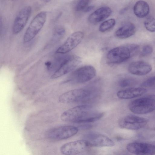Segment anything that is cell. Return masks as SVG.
Masks as SVG:
<instances>
[{"label":"cell","mask_w":155,"mask_h":155,"mask_svg":"<svg viewBox=\"0 0 155 155\" xmlns=\"http://www.w3.org/2000/svg\"><path fill=\"white\" fill-rule=\"evenodd\" d=\"M129 108L130 110L135 114H148L155 110V100L149 97L136 99L130 102Z\"/></svg>","instance_id":"5b68a950"},{"label":"cell","mask_w":155,"mask_h":155,"mask_svg":"<svg viewBox=\"0 0 155 155\" xmlns=\"http://www.w3.org/2000/svg\"><path fill=\"white\" fill-rule=\"evenodd\" d=\"M145 28L151 32H155V18L151 16L147 17L144 22Z\"/></svg>","instance_id":"603a6c76"},{"label":"cell","mask_w":155,"mask_h":155,"mask_svg":"<svg viewBox=\"0 0 155 155\" xmlns=\"http://www.w3.org/2000/svg\"><path fill=\"white\" fill-rule=\"evenodd\" d=\"M91 93L90 87L75 89L62 94L59 96L58 100L60 102L63 104L77 102H85Z\"/></svg>","instance_id":"277c9868"},{"label":"cell","mask_w":155,"mask_h":155,"mask_svg":"<svg viewBox=\"0 0 155 155\" xmlns=\"http://www.w3.org/2000/svg\"><path fill=\"white\" fill-rule=\"evenodd\" d=\"M78 131V128L75 126L65 125L49 130L47 131L46 135L49 139L62 140L74 136Z\"/></svg>","instance_id":"8992f818"},{"label":"cell","mask_w":155,"mask_h":155,"mask_svg":"<svg viewBox=\"0 0 155 155\" xmlns=\"http://www.w3.org/2000/svg\"><path fill=\"white\" fill-rule=\"evenodd\" d=\"M84 140L88 142L90 147H111L115 145L114 142L107 137L94 132L86 134Z\"/></svg>","instance_id":"30bf717a"},{"label":"cell","mask_w":155,"mask_h":155,"mask_svg":"<svg viewBox=\"0 0 155 155\" xmlns=\"http://www.w3.org/2000/svg\"><path fill=\"white\" fill-rule=\"evenodd\" d=\"M153 48L152 47L149 45L144 46L140 53L139 57L140 58H143L150 55L153 52Z\"/></svg>","instance_id":"484cf974"},{"label":"cell","mask_w":155,"mask_h":155,"mask_svg":"<svg viewBox=\"0 0 155 155\" xmlns=\"http://www.w3.org/2000/svg\"><path fill=\"white\" fill-rule=\"evenodd\" d=\"M135 81L132 78H124L121 79L119 81V86L123 88L130 87L133 85Z\"/></svg>","instance_id":"d4e9b609"},{"label":"cell","mask_w":155,"mask_h":155,"mask_svg":"<svg viewBox=\"0 0 155 155\" xmlns=\"http://www.w3.org/2000/svg\"><path fill=\"white\" fill-rule=\"evenodd\" d=\"M65 32V29L63 27L58 26L56 27L54 31L50 44H54L60 41L64 35Z\"/></svg>","instance_id":"44dd1931"},{"label":"cell","mask_w":155,"mask_h":155,"mask_svg":"<svg viewBox=\"0 0 155 155\" xmlns=\"http://www.w3.org/2000/svg\"><path fill=\"white\" fill-rule=\"evenodd\" d=\"M139 49V45L135 44L119 46L109 51L107 56V61L110 64L122 63L136 55Z\"/></svg>","instance_id":"6da1fadb"},{"label":"cell","mask_w":155,"mask_h":155,"mask_svg":"<svg viewBox=\"0 0 155 155\" xmlns=\"http://www.w3.org/2000/svg\"><path fill=\"white\" fill-rule=\"evenodd\" d=\"M84 37L83 33L77 31L72 34L65 42L56 50L58 54H64L76 47L81 41Z\"/></svg>","instance_id":"8fae6325"},{"label":"cell","mask_w":155,"mask_h":155,"mask_svg":"<svg viewBox=\"0 0 155 155\" xmlns=\"http://www.w3.org/2000/svg\"><path fill=\"white\" fill-rule=\"evenodd\" d=\"M152 67L148 62L137 61L131 62L128 67V70L131 74L138 76L144 75L149 73Z\"/></svg>","instance_id":"9a60e30c"},{"label":"cell","mask_w":155,"mask_h":155,"mask_svg":"<svg viewBox=\"0 0 155 155\" xmlns=\"http://www.w3.org/2000/svg\"><path fill=\"white\" fill-rule=\"evenodd\" d=\"M136 28L132 23H127L119 28L115 32V36L119 39H126L133 35L135 33Z\"/></svg>","instance_id":"ac0fdd59"},{"label":"cell","mask_w":155,"mask_h":155,"mask_svg":"<svg viewBox=\"0 0 155 155\" xmlns=\"http://www.w3.org/2000/svg\"><path fill=\"white\" fill-rule=\"evenodd\" d=\"M46 18V12L44 11L40 12L35 16L24 34L23 38L24 43L30 41L35 37L43 27Z\"/></svg>","instance_id":"7a4b0ae2"},{"label":"cell","mask_w":155,"mask_h":155,"mask_svg":"<svg viewBox=\"0 0 155 155\" xmlns=\"http://www.w3.org/2000/svg\"><path fill=\"white\" fill-rule=\"evenodd\" d=\"M96 70L91 65H86L75 70L69 75L65 83L82 84L87 82L96 75Z\"/></svg>","instance_id":"3957f363"},{"label":"cell","mask_w":155,"mask_h":155,"mask_svg":"<svg viewBox=\"0 0 155 155\" xmlns=\"http://www.w3.org/2000/svg\"><path fill=\"white\" fill-rule=\"evenodd\" d=\"M91 147L87 141L80 140L67 143L60 148L62 153L65 155H74L84 152Z\"/></svg>","instance_id":"9c48e42d"},{"label":"cell","mask_w":155,"mask_h":155,"mask_svg":"<svg viewBox=\"0 0 155 155\" xmlns=\"http://www.w3.org/2000/svg\"><path fill=\"white\" fill-rule=\"evenodd\" d=\"M103 112L92 111L91 110L86 113L77 123H83L93 122L96 121L101 118L104 115Z\"/></svg>","instance_id":"ffe728a7"},{"label":"cell","mask_w":155,"mask_h":155,"mask_svg":"<svg viewBox=\"0 0 155 155\" xmlns=\"http://www.w3.org/2000/svg\"><path fill=\"white\" fill-rule=\"evenodd\" d=\"M116 21L113 18H111L103 22L100 25L99 31L102 32H105L112 28L115 25Z\"/></svg>","instance_id":"7402d4cb"},{"label":"cell","mask_w":155,"mask_h":155,"mask_svg":"<svg viewBox=\"0 0 155 155\" xmlns=\"http://www.w3.org/2000/svg\"><path fill=\"white\" fill-rule=\"evenodd\" d=\"M91 107L84 105L77 106L64 112L61 115L63 121L77 123L87 112L91 110Z\"/></svg>","instance_id":"52a82bcc"},{"label":"cell","mask_w":155,"mask_h":155,"mask_svg":"<svg viewBox=\"0 0 155 155\" xmlns=\"http://www.w3.org/2000/svg\"><path fill=\"white\" fill-rule=\"evenodd\" d=\"M30 6L21 9L18 13L15 19L12 27V32L15 34L20 32L27 24L31 13Z\"/></svg>","instance_id":"4fadbf2b"},{"label":"cell","mask_w":155,"mask_h":155,"mask_svg":"<svg viewBox=\"0 0 155 155\" xmlns=\"http://www.w3.org/2000/svg\"><path fill=\"white\" fill-rule=\"evenodd\" d=\"M147 91L144 87H133L119 91L117 94L118 97L120 99H130L143 95Z\"/></svg>","instance_id":"e0dca14e"},{"label":"cell","mask_w":155,"mask_h":155,"mask_svg":"<svg viewBox=\"0 0 155 155\" xmlns=\"http://www.w3.org/2000/svg\"><path fill=\"white\" fill-rule=\"evenodd\" d=\"M133 11L134 14L137 17L144 18L149 13L150 7L146 2L142 0L138 1L134 6Z\"/></svg>","instance_id":"d6986e66"},{"label":"cell","mask_w":155,"mask_h":155,"mask_svg":"<svg viewBox=\"0 0 155 155\" xmlns=\"http://www.w3.org/2000/svg\"><path fill=\"white\" fill-rule=\"evenodd\" d=\"M94 6L93 5L88 6L84 10V12H88L91 11L92 9L94 8Z\"/></svg>","instance_id":"f1b7e54d"},{"label":"cell","mask_w":155,"mask_h":155,"mask_svg":"<svg viewBox=\"0 0 155 155\" xmlns=\"http://www.w3.org/2000/svg\"><path fill=\"white\" fill-rule=\"evenodd\" d=\"M112 10L109 7H101L91 13L88 18L89 21L91 24H96L106 19L112 13Z\"/></svg>","instance_id":"2e32d148"},{"label":"cell","mask_w":155,"mask_h":155,"mask_svg":"<svg viewBox=\"0 0 155 155\" xmlns=\"http://www.w3.org/2000/svg\"><path fill=\"white\" fill-rule=\"evenodd\" d=\"M81 58L76 55H71L67 62L60 67L51 76L52 78H57L72 71L81 62Z\"/></svg>","instance_id":"5bb4252c"},{"label":"cell","mask_w":155,"mask_h":155,"mask_svg":"<svg viewBox=\"0 0 155 155\" xmlns=\"http://www.w3.org/2000/svg\"><path fill=\"white\" fill-rule=\"evenodd\" d=\"M141 85L143 87H150L155 86V76L150 77L145 80Z\"/></svg>","instance_id":"4316f807"},{"label":"cell","mask_w":155,"mask_h":155,"mask_svg":"<svg viewBox=\"0 0 155 155\" xmlns=\"http://www.w3.org/2000/svg\"><path fill=\"white\" fill-rule=\"evenodd\" d=\"M90 2V1L88 0L79 1L75 7L76 11L77 12L83 11L84 12L85 9L88 6Z\"/></svg>","instance_id":"cb8c5ba5"},{"label":"cell","mask_w":155,"mask_h":155,"mask_svg":"<svg viewBox=\"0 0 155 155\" xmlns=\"http://www.w3.org/2000/svg\"><path fill=\"white\" fill-rule=\"evenodd\" d=\"M92 127V125L90 124H84L81 125L79 127L80 129L84 130L89 129L91 128Z\"/></svg>","instance_id":"83f0119b"},{"label":"cell","mask_w":155,"mask_h":155,"mask_svg":"<svg viewBox=\"0 0 155 155\" xmlns=\"http://www.w3.org/2000/svg\"><path fill=\"white\" fill-rule=\"evenodd\" d=\"M147 122V120L145 118L134 115H129L120 119L119 124L121 128L136 130L144 127Z\"/></svg>","instance_id":"ba28073f"},{"label":"cell","mask_w":155,"mask_h":155,"mask_svg":"<svg viewBox=\"0 0 155 155\" xmlns=\"http://www.w3.org/2000/svg\"><path fill=\"white\" fill-rule=\"evenodd\" d=\"M126 148L129 152L136 155L155 154V145L149 143L132 142L127 145Z\"/></svg>","instance_id":"7c38bea8"}]
</instances>
